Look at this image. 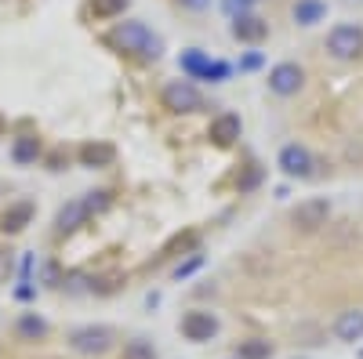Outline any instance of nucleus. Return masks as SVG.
<instances>
[{"mask_svg": "<svg viewBox=\"0 0 363 359\" xmlns=\"http://www.w3.org/2000/svg\"><path fill=\"white\" fill-rule=\"evenodd\" d=\"M113 40L124 47V51H135V55H142V58H160V40L149 33L142 22H124V25H116Z\"/></svg>", "mask_w": 363, "mask_h": 359, "instance_id": "1", "label": "nucleus"}, {"mask_svg": "<svg viewBox=\"0 0 363 359\" xmlns=\"http://www.w3.org/2000/svg\"><path fill=\"white\" fill-rule=\"evenodd\" d=\"M182 4H186V8H193V11H203V8L211 4V0H182Z\"/></svg>", "mask_w": 363, "mask_h": 359, "instance_id": "22", "label": "nucleus"}, {"mask_svg": "<svg viewBox=\"0 0 363 359\" xmlns=\"http://www.w3.org/2000/svg\"><path fill=\"white\" fill-rule=\"evenodd\" d=\"M280 171L287 178H309L313 174V156L306 145H284L280 149Z\"/></svg>", "mask_w": 363, "mask_h": 359, "instance_id": "7", "label": "nucleus"}, {"mask_svg": "<svg viewBox=\"0 0 363 359\" xmlns=\"http://www.w3.org/2000/svg\"><path fill=\"white\" fill-rule=\"evenodd\" d=\"M335 338L345 341V345L363 341V309H349V312L338 316V323H335Z\"/></svg>", "mask_w": 363, "mask_h": 359, "instance_id": "10", "label": "nucleus"}, {"mask_svg": "<svg viewBox=\"0 0 363 359\" xmlns=\"http://www.w3.org/2000/svg\"><path fill=\"white\" fill-rule=\"evenodd\" d=\"M323 4H320V0H298V4H294V22L298 25H313V22H320L323 18Z\"/></svg>", "mask_w": 363, "mask_h": 359, "instance_id": "15", "label": "nucleus"}, {"mask_svg": "<svg viewBox=\"0 0 363 359\" xmlns=\"http://www.w3.org/2000/svg\"><path fill=\"white\" fill-rule=\"evenodd\" d=\"M124 359H157V348H153V341L135 338V341L124 345Z\"/></svg>", "mask_w": 363, "mask_h": 359, "instance_id": "17", "label": "nucleus"}, {"mask_svg": "<svg viewBox=\"0 0 363 359\" xmlns=\"http://www.w3.org/2000/svg\"><path fill=\"white\" fill-rule=\"evenodd\" d=\"M182 334H186L189 341H211L218 334V319L211 312H189L186 319H182Z\"/></svg>", "mask_w": 363, "mask_h": 359, "instance_id": "8", "label": "nucleus"}, {"mask_svg": "<svg viewBox=\"0 0 363 359\" xmlns=\"http://www.w3.org/2000/svg\"><path fill=\"white\" fill-rule=\"evenodd\" d=\"M87 203L84 200H73V203H66L62 211H58V218H55V225H58V232H73V229H80L84 222H87Z\"/></svg>", "mask_w": 363, "mask_h": 359, "instance_id": "13", "label": "nucleus"}, {"mask_svg": "<svg viewBox=\"0 0 363 359\" xmlns=\"http://www.w3.org/2000/svg\"><path fill=\"white\" fill-rule=\"evenodd\" d=\"M29 222H33V203L18 200V203H11L8 211H4V218H0V229H4L8 236H15V232H22Z\"/></svg>", "mask_w": 363, "mask_h": 359, "instance_id": "12", "label": "nucleus"}, {"mask_svg": "<svg viewBox=\"0 0 363 359\" xmlns=\"http://www.w3.org/2000/svg\"><path fill=\"white\" fill-rule=\"evenodd\" d=\"M327 218H330V203L320 200V196L301 200V203L294 207V215H291L294 229H301V232H316L320 225H327Z\"/></svg>", "mask_w": 363, "mask_h": 359, "instance_id": "4", "label": "nucleus"}, {"mask_svg": "<svg viewBox=\"0 0 363 359\" xmlns=\"http://www.w3.org/2000/svg\"><path fill=\"white\" fill-rule=\"evenodd\" d=\"M80 160H84L87 167H106V164L113 160V145H106V142L84 145V149H80Z\"/></svg>", "mask_w": 363, "mask_h": 359, "instance_id": "14", "label": "nucleus"}, {"mask_svg": "<svg viewBox=\"0 0 363 359\" xmlns=\"http://www.w3.org/2000/svg\"><path fill=\"white\" fill-rule=\"evenodd\" d=\"M240 131H244V124H240L236 113H222L211 120V142L215 145H233L240 138Z\"/></svg>", "mask_w": 363, "mask_h": 359, "instance_id": "9", "label": "nucleus"}, {"mask_svg": "<svg viewBox=\"0 0 363 359\" xmlns=\"http://www.w3.org/2000/svg\"><path fill=\"white\" fill-rule=\"evenodd\" d=\"M164 106L171 113H196V109H203V95L196 91L193 84L178 80V84H167L164 87Z\"/></svg>", "mask_w": 363, "mask_h": 359, "instance_id": "5", "label": "nucleus"}, {"mask_svg": "<svg viewBox=\"0 0 363 359\" xmlns=\"http://www.w3.org/2000/svg\"><path fill=\"white\" fill-rule=\"evenodd\" d=\"M11 273H15V258H11L8 251H0V283H8Z\"/></svg>", "mask_w": 363, "mask_h": 359, "instance_id": "21", "label": "nucleus"}, {"mask_svg": "<svg viewBox=\"0 0 363 359\" xmlns=\"http://www.w3.org/2000/svg\"><path fill=\"white\" fill-rule=\"evenodd\" d=\"M37 153H40L37 138H18V142H15V160L29 164V160H37Z\"/></svg>", "mask_w": 363, "mask_h": 359, "instance_id": "19", "label": "nucleus"}, {"mask_svg": "<svg viewBox=\"0 0 363 359\" xmlns=\"http://www.w3.org/2000/svg\"><path fill=\"white\" fill-rule=\"evenodd\" d=\"M18 334H22L26 341H37V338L48 334V323H44L40 316H33V312H26V316L18 319Z\"/></svg>", "mask_w": 363, "mask_h": 359, "instance_id": "16", "label": "nucleus"}, {"mask_svg": "<svg viewBox=\"0 0 363 359\" xmlns=\"http://www.w3.org/2000/svg\"><path fill=\"white\" fill-rule=\"evenodd\" d=\"M265 33H269V25H265L258 15H236V18H233V37H236V40L258 44V40H265Z\"/></svg>", "mask_w": 363, "mask_h": 359, "instance_id": "11", "label": "nucleus"}, {"mask_svg": "<svg viewBox=\"0 0 363 359\" xmlns=\"http://www.w3.org/2000/svg\"><path fill=\"white\" fill-rule=\"evenodd\" d=\"M124 4H128V0H91V11L102 15V18H109V15H120V11H124Z\"/></svg>", "mask_w": 363, "mask_h": 359, "instance_id": "20", "label": "nucleus"}, {"mask_svg": "<svg viewBox=\"0 0 363 359\" xmlns=\"http://www.w3.org/2000/svg\"><path fill=\"white\" fill-rule=\"evenodd\" d=\"M301 84H306V73H301L294 62H280L277 69L269 73V87H272L277 95H284V98H287V95H298Z\"/></svg>", "mask_w": 363, "mask_h": 359, "instance_id": "6", "label": "nucleus"}, {"mask_svg": "<svg viewBox=\"0 0 363 359\" xmlns=\"http://www.w3.org/2000/svg\"><path fill=\"white\" fill-rule=\"evenodd\" d=\"M327 51L335 58H356L363 51V29L349 25V22L335 25V29H330V37H327Z\"/></svg>", "mask_w": 363, "mask_h": 359, "instance_id": "3", "label": "nucleus"}, {"mask_svg": "<svg viewBox=\"0 0 363 359\" xmlns=\"http://www.w3.org/2000/svg\"><path fill=\"white\" fill-rule=\"evenodd\" d=\"M109 345H113V331L109 326H77V331L69 334V348L73 352H80V355H102V352H109Z\"/></svg>", "mask_w": 363, "mask_h": 359, "instance_id": "2", "label": "nucleus"}, {"mask_svg": "<svg viewBox=\"0 0 363 359\" xmlns=\"http://www.w3.org/2000/svg\"><path fill=\"white\" fill-rule=\"evenodd\" d=\"M272 355V345L269 341H244V345H240V352H236V359H269Z\"/></svg>", "mask_w": 363, "mask_h": 359, "instance_id": "18", "label": "nucleus"}]
</instances>
